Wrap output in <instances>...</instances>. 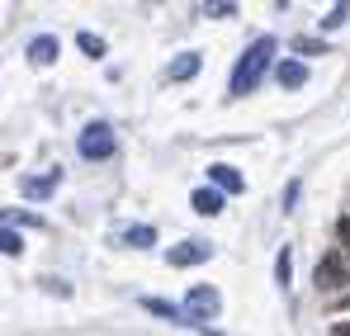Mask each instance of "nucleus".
Returning a JSON list of instances; mask_svg holds the SVG:
<instances>
[{
  "label": "nucleus",
  "instance_id": "18",
  "mask_svg": "<svg viewBox=\"0 0 350 336\" xmlns=\"http://www.w3.org/2000/svg\"><path fill=\"white\" fill-rule=\"evenodd\" d=\"M293 48H298L303 57H317V53H327V43H317V38H298Z\"/></svg>",
  "mask_w": 350,
  "mask_h": 336
},
{
  "label": "nucleus",
  "instance_id": "15",
  "mask_svg": "<svg viewBox=\"0 0 350 336\" xmlns=\"http://www.w3.org/2000/svg\"><path fill=\"white\" fill-rule=\"evenodd\" d=\"M346 19H350V5H332V10L322 14V29H341Z\"/></svg>",
  "mask_w": 350,
  "mask_h": 336
},
{
  "label": "nucleus",
  "instance_id": "1",
  "mask_svg": "<svg viewBox=\"0 0 350 336\" xmlns=\"http://www.w3.org/2000/svg\"><path fill=\"white\" fill-rule=\"evenodd\" d=\"M275 53H280V43L265 34V38H256L246 53H241V62H237V71H232V95H251L260 81H265V71H270V62H275Z\"/></svg>",
  "mask_w": 350,
  "mask_h": 336
},
{
  "label": "nucleus",
  "instance_id": "20",
  "mask_svg": "<svg viewBox=\"0 0 350 336\" xmlns=\"http://www.w3.org/2000/svg\"><path fill=\"white\" fill-rule=\"evenodd\" d=\"M5 223H29V227H43V218H33V214H5Z\"/></svg>",
  "mask_w": 350,
  "mask_h": 336
},
{
  "label": "nucleus",
  "instance_id": "4",
  "mask_svg": "<svg viewBox=\"0 0 350 336\" xmlns=\"http://www.w3.org/2000/svg\"><path fill=\"white\" fill-rule=\"evenodd\" d=\"M312 280H317V289H341V284H350V266L341 256H322Z\"/></svg>",
  "mask_w": 350,
  "mask_h": 336
},
{
  "label": "nucleus",
  "instance_id": "10",
  "mask_svg": "<svg viewBox=\"0 0 350 336\" xmlns=\"http://www.w3.org/2000/svg\"><path fill=\"white\" fill-rule=\"evenodd\" d=\"M194 214H204V218H213V214H223V194L218 190H194Z\"/></svg>",
  "mask_w": 350,
  "mask_h": 336
},
{
  "label": "nucleus",
  "instance_id": "19",
  "mask_svg": "<svg viewBox=\"0 0 350 336\" xmlns=\"http://www.w3.org/2000/svg\"><path fill=\"white\" fill-rule=\"evenodd\" d=\"M204 14H213V19H228V14H237V5H204Z\"/></svg>",
  "mask_w": 350,
  "mask_h": 336
},
{
  "label": "nucleus",
  "instance_id": "3",
  "mask_svg": "<svg viewBox=\"0 0 350 336\" xmlns=\"http://www.w3.org/2000/svg\"><path fill=\"white\" fill-rule=\"evenodd\" d=\"M76 147H81L85 161H105V157H114V128H109V123H90Z\"/></svg>",
  "mask_w": 350,
  "mask_h": 336
},
{
  "label": "nucleus",
  "instance_id": "12",
  "mask_svg": "<svg viewBox=\"0 0 350 336\" xmlns=\"http://www.w3.org/2000/svg\"><path fill=\"white\" fill-rule=\"evenodd\" d=\"M123 242H128V246H152V242H157V227L137 223V227H128V232H123Z\"/></svg>",
  "mask_w": 350,
  "mask_h": 336
},
{
  "label": "nucleus",
  "instance_id": "23",
  "mask_svg": "<svg viewBox=\"0 0 350 336\" xmlns=\"http://www.w3.org/2000/svg\"><path fill=\"white\" fill-rule=\"evenodd\" d=\"M341 313H350V294H346V298H341Z\"/></svg>",
  "mask_w": 350,
  "mask_h": 336
},
{
  "label": "nucleus",
  "instance_id": "22",
  "mask_svg": "<svg viewBox=\"0 0 350 336\" xmlns=\"http://www.w3.org/2000/svg\"><path fill=\"white\" fill-rule=\"evenodd\" d=\"M332 336H350V322H336V327H332Z\"/></svg>",
  "mask_w": 350,
  "mask_h": 336
},
{
  "label": "nucleus",
  "instance_id": "21",
  "mask_svg": "<svg viewBox=\"0 0 350 336\" xmlns=\"http://www.w3.org/2000/svg\"><path fill=\"white\" fill-rule=\"evenodd\" d=\"M336 232H341V242H346V251H350V218H341V223H336Z\"/></svg>",
  "mask_w": 350,
  "mask_h": 336
},
{
  "label": "nucleus",
  "instance_id": "16",
  "mask_svg": "<svg viewBox=\"0 0 350 336\" xmlns=\"http://www.w3.org/2000/svg\"><path fill=\"white\" fill-rule=\"evenodd\" d=\"M0 251H5V256H19V251H24V242H19V232H10V227H0Z\"/></svg>",
  "mask_w": 350,
  "mask_h": 336
},
{
  "label": "nucleus",
  "instance_id": "2",
  "mask_svg": "<svg viewBox=\"0 0 350 336\" xmlns=\"http://www.w3.org/2000/svg\"><path fill=\"white\" fill-rule=\"evenodd\" d=\"M218 313H223V294H218L213 284L189 289V294H185V303H180V318H185V322H199V327H208Z\"/></svg>",
  "mask_w": 350,
  "mask_h": 336
},
{
  "label": "nucleus",
  "instance_id": "11",
  "mask_svg": "<svg viewBox=\"0 0 350 336\" xmlns=\"http://www.w3.org/2000/svg\"><path fill=\"white\" fill-rule=\"evenodd\" d=\"M199 66H204V57H199V53H180L171 62V81H189V76H199Z\"/></svg>",
  "mask_w": 350,
  "mask_h": 336
},
{
  "label": "nucleus",
  "instance_id": "6",
  "mask_svg": "<svg viewBox=\"0 0 350 336\" xmlns=\"http://www.w3.org/2000/svg\"><path fill=\"white\" fill-rule=\"evenodd\" d=\"M57 170H48V175H24V180H19V194H24V199H48V194H53V190H57Z\"/></svg>",
  "mask_w": 350,
  "mask_h": 336
},
{
  "label": "nucleus",
  "instance_id": "14",
  "mask_svg": "<svg viewBox=\"0 0 350 336\" xmlns=\"http://www.w3.org/2000/svg\"><path fill=\"white\" fill-rule=\"evenodd\" d=\"M275 280L284 284V289H289V280H293V256H289V246H284V251H280V261H275Z\"/></svg>",
  "mask_w": 350,
  "mask_h": 336
},
{
  "label": "nucleus",
  "instance_id": "17",
  "mask_svg": "<svg viewBox=\"0 0 350 336\" xmlns=\"http://www.w3.org/2000/svg\"><path fill=\"white\" fill-rule=\"evenodd\" d=\"M76 43L85 48V57H105V38H100V34H81Z\"/></svg>",
  "mask_w": 350,
  "mask_h": 336
},
{
  "label": "nucleus",
  "instance_id": "13",
  "mask_svg": "<svg viewBox=\"0 0 350 336\" xmlns=\"http://www.w3.org/2000/svg\"><path fill=\"white\" fill-rule=\"evenodd\" d=\"M142 308H147V313H157V318H171V322H185V318H180V308H175V303H166V298H142Z\"/></svg>",
  "mask_w": 350,
  "mask_h": 336
},
{
  "label": "nucleus",
  "instance_id": "8",
  "mask_svg": "<svg viewBox=\"0 0 350 336\" xmlns=\"http://www.w3.org/2000/svg\"><path fill=\"white\" fill-rule=\"evenodd\" d=\"M275 81H280L284 90H298V86H308V66H303V62H280V66H275Z\"/></svg>",
  "mask_w": 350,
  "mask_h": 336
},
{
  "label": "nucleus",
  "instance_id": "5",
  "mask_svg": "<svg viewBox=\"0 0 350 336\" xmlns=\"http://www.w3.org/2000/svg\"><path fill=\"white\" fill-rule=\"evenodd\" d=\"M213 256V246H204V242H180V246H171V266H204Z\"/></svg>",
  "mask_w": 350,
  "mask_h": 336
},
{
  "label": "nucleus",
  "instance_id": "9",
  "mask_svg": "<svg viewBox=\"0 0 350 336\" xmlns=\"http://www.w3.org/2000/svg\"><path fill=\"white\" fill-rule=\"evenodd\" d=\"M29 57H33V66H53V62H57V38H53V34L33 38V43H29Z\"/></svg>",
  "mask_w": 350,
  "mask_h": 336
},
{
  "label": "nucleus",
  "instance_id": "7",
  "mask_svg": "<svg viewBox=\"0 0 350 336\" xmlns=\"http://www.w3.org/2000/svg\"><path fill=\"white\" fill-rule=\"evenodd\" d=\"M208 175H213V185H218V194H223V190H228V194H241V190H246V180H241V170L223 166V161H218V166H208Z\"/></svg>",
  "mask_w": 350,
  "mask_h": 336
}]
</instances>
